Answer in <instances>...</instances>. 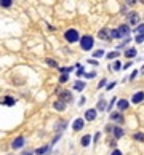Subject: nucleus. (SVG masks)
Returning a JSON list of instances; mask_svg holds the SVG:
<instances>
[{
    "label": "nucleus",
    "mask_w": 144,
    "mask_h": 155,
    "mask_svg": "<svg viewBox=\"0 0 144 155\" xmlns=\"http://www.w3.org/2000/svg\"><path fill=\"white\" fill-rule=\"evenodd\" d=\"M67 80H69V77H67L66 74H63V75H61V79H59V82L64 83V82H67Z\"/></svg>",
    "instance_id": "obj_28"
},
{
    "label": "nucleus",
    "mask_w": 144,
    "mask_h": 155,
    "mask_svg": "<svg viewBox=\"0 0 144 155\" xmlns=\"http://www.w3.org/2000/svg\"><path fill=\"white\" fill-rule=\"evenodd\" d=\"M112 155H122V152H120V150H114V152H112Z\"/></svg>",
    "instance_id": "obj_34"
},
{
    "label": "nucleus",
    "mask_w": 144,
    "mask_h": 155,
    "mask_svg": "<svg viewBox=\"0 0 144 155\" xmlns=\"http://www.w3.org/2000/svg\"><path fill=\"white\" fill-rule=\"evenodd\" d=\"M141 3H144V0H141Z\"/></svg>",
    "instance_id": "obj_36"
},
{
    "label": "nucleus",
    "mask_w": 144,
    "mask_h": 155,
    "mask_svg": "<svg viewBox=\"0 0 144 155\" xmlns=\"http://www.w3.org/2000/svg\"><path fill=\"white\" fill-rule=\"evenodd\" d=\"M138 21H139V15H138V13L133 11V13H130V15H128V22H130V24H136Z\"/></svg>",
    "instance_id": "obj_8"
},
{
    "label": "nucleus",
    "mask_w": 144,
    "mask_h": 155,
    "mask_svg": "<svg viewBox=\"0 0 144 155\" xmlns=\"http://www.w3.org/2000/svg\"><path fill=\"white\" fill-rule=\"evenodd\" d=\"M104 85H106V80H101V82H99V85H98V86H99V88H102V86H104Z\"/></svg>",
    "instance_id": "obj_33"
},
{
    "label": "nucleus",
    "mask_w": 144,
    "mask_h": 155,
    "mask_svg": "<svg viewBox=\"0 0 144 155\" xmlns=\"http://www.w3.org/2000/svg\"><path fill=\"white\" fill-rule=\"evenodd\" d=\"M47 64H48V66H51V67H58V62L54 61V59H47Z\"/></svg>",
    "instance_id": "obj_23"
},
{
    "label": "nucleus",
    "mask_w": 144,
    "mask_h": 155,
    "mask_svg": "<svg viewBox=\"0 0 144 155\" xmlns=\"http://www.w3.org/2000/svg\"><path fill=\"white\" fill-rule=\"evenodd\" d=\"M114 136L117 137V139L123 136V130H122V128H119V126H115V128H114Z\"/></svg>",
    "instance_id": "obj_15"
},
{
    "label": "nucleus",
    "mask_w": 144,
    "mask_h": 155,
    "mask_svg": "<svg viewBox=\"0 0 144 155\" xmlns=\"http://www.w3.org/2000/svg\"><path fill=\"white\" fill-rule=\"evenodd\" d=\"M136 42H138V43H144V34H138V35H136Z\"/></svg>",
    "instance_id": "obj_24"
},
{
    "label": "nucleus",
    "mask_w": 144,
    "mask_h": 155,
    "mask_svg": "<svg viewBox=\"0 0 144 155\" xmlns=\"http://www.w3.org/2000/svg\"><path fill=\"white\" fill-rule=\"evenodd\" d=\"M106 107H107V106H106V101H102V99H101V101L98 102V109H99V110H104Z\"/></svg>",
    "instance_id": "obj_21"
},
{
    "label": "nucleus",
    "mask_w": 144,
    "mask_h": 155,
    "mask_svg": "<svg viewBox=\"0 0 144 155\" xmlns=\"http://www.w3.org/2000/svg\"><path fill=\"white\" fill-rule=\"evenodd\" d=\"M133 137H135L136 141H144V133H136Z\"/></svg>",
    "instance_id": "obj_22"
},
{
    "label": "nucleus",
    "mask_w": 144,
    "mask_h": 155,
    "mask_svg": "<svg viewBox=\"0 0 144 155\" xmlns=\"http://www.w3.org/2000/svg\"><path fill=\"white\" fill-rule=\"evenodd\" d=\"M111 119H112V120H115V122H120V123L123 122V117H122V114H119V112L111 114Z\"/></svg>",
    "instance_id": "obj_12"
},
{
    "label": "nucleus",
    "mask_w": 144,
    "mask_h": 155,
    "mask_svg": "<svg viewBox=\"0 0 144 155\" xmlns=\"http://www.w3.org/2000/svg\"><path fill=\"white\" fill-rule=\"evenodd\" d=\"M59 70H61V72H63V74H69L71 72V70H72V67H59Z\"/></svg>",
    "instance_id": "obj_26"
},
{
    "label": "nucleus",
    "mask_w": 144,
    "mask_h": 155,
    "mask_svg": "<svg viewBox=\"0 0 144 155\" xmlns=\"http://www.w3.org/2000/svg\"><path fill=\"white\" fill-rule=\"evenodd\" d=\"M117 56H119V51H112V53H109V55H107V58L109 59H114V58H117Z\"/></svg>",
    "instance_id": "obj_25"
},
{
    "label": "nucleus",
    "mask_w": 144,
    "mask_h": 155,
    "mask_svg": "<svg viewBox=\"0 0 144 155\" xmlns=\"http://www.w3.org/2000/svg\"><path fill=\"white\" fill-rule=\"evenodd\" d=\"M53 107H54L56 110H59V112H61V110L66 109V102H64V101H61V99H59V101H54Z\"/></svg>",
    "instance_id": "obj_9"
},
{
    "label": "nucleus",
    "mask_w": 144,
    "mask_h": 155,
    "mask_svg": "<svg viewBox=\"0 0 144 155\" xmlns=\"http://www.w3.org/2000/svg\"><path fill=\"white\" fill-rule=\"evenodd\" d=\"M2 102L5 104V106H15V99H13V97H10V96L3 97V99H2Z\"/></svg>",
    "instance_id": "obj_13"
},
{
    "label": "nucleus",
    "mask_w": 144,
    "mask_h": 155,
    "mask_svg": "<svg viewBox=\"0 0 144 155\" xmlns=\"http://www.w3.org/2000/svg\"><path fill=\"white\" fill-rule=\"evenodd\" d=\"M99 37H101V39H109V32L107 31H104V29H101V31H99Z\"/></svg>",
    "instance_id": "obj_20"
},
{
    "label": "nucleus",
    "mask_w": 144,
    "mask_h": 155,
    "mask_svg": "<svg viewBox=\"0 0 144 155\" xmlns=\"http://www.w3.org/2000/svg\"><path fill=\"white\" fill-rule=\"evenodd\" d=\"M59 97H61V101H64V102H71L72 101V94L69 91H59Z\"/></svg>",
    "instance_id": "obj_5"
},
{
    "label": "nucleus",
    "mask_w": 144,
    "mask_h": 155,
    "mask_svg": "<svg viewBox=\"0 0 144 155\" xmlns=\"http://www.w3.org/2000/svg\"><path fill=\"white\" fill-rule=\"evenodd\" d=\"M117 34H119V37H126L130 34V29H128V26H120V27L117 29Z\"/></svg>",
    "instance_id": "obj_4"
},
{
    "label": "nucleus",
    "mask_w": 144,
    "mask_h": 155,
    "mask_svg": "<svg viewBox=\"0 0 144 155\" xmlns=\"http://www.w3.org/2000/svg\"><path fill=\"white\" fill-rule=\"evenodd\" d=\"M85 119L90 120V122H93V120L96 119V110L95 109H88L87 112H85Z\"/></svg>",
    "instance_id": "obj_7"
},
{
    "label": "nucleus",
    "mask_w": 144,
    "mask_h": 155,
    "mask_svg": "<svg viewBox=\"0 0 144 155\" xmlns=\"http://www.w3.org/2000/svg\"><path fill=\"white\" fill-rule=\"evenodd\" d=\"M13 0H0V5L5 6V8H8V6H11Z\"/></svg>",
    "instance_id": "obj_19"
},
{
    "label": "nucleus",
    "mask_w": 144,
    "mask_h": 155,
    "mask_svg": "<svg viewBox=\"0 0 144 155\" xmlns=\"http://www.w3.org/2000/svg\"><path fill=\"white\" fill-rule=\"evenodd\" d=\"M136 0H126V5H135Z\"/></svg>",
    "instance_id": "obj_32"
},
{
    "label": "nucleus",
    "mask_w": 144,
    "mask_h": 155,
    "mask_svg": "<svg viewBox=\"0 0 144 155\" xmlns=\"http://www.w3.org/2000/svg\"><path fill=\"white\" fill-rule=\"evenodd\" d=\"M125 56H126V58H135V56H136V48H130V50H126Z\"/></svg>",
    "instance_id": "obj_16"
},
{
    "label": "nucleus",
    "mask_w": 144,
    "mask_h": 155,
    "mask_svg": "<svg viewBox=\"0 0 144 155\" xmlns=\"http://www.w3.org/2000/svg\"><path fill=\"white\" fill-rule=\"evenodd\" d=\"M93 43H95V42H93V37H90V35H83V37L80 39V46H82L83 50H87V51L93 48Z\"/></svg>",
    "instance_id": "obj_1"
},
{
    "label": "nucleus",
    "mask_w": 144,
    "mask_h": 155,
    "mask_svg": "<svg viewBox=\"0 0 144 155\" xmlns=\"http://www.w3.org/2000/svg\"><path fill=\"white\" fill-rule=\"evenodd\" d=\"M90 141H91V136H88V134H87V136H83V137H82V146L87 147L88 144H90Z\"/></svg>",
    "instance_id": "obj_17"
},
{
    "label": "nucleus",
    "mask_w": 144,
    "mask_h": 155,
    "mask_svg": "<svg viewBox=\"0 0 144 155\" xmlns=\"http://www.w3.org/2000/svg\"><path fill=\"white\" fill-rule=\"evenodd\" d=\"M23 155H32V152H26V154H23Z\"/></svg>",
    "instance_id": "obj_35"
},
{
    "label": "nucleus",
    "mask_w": 144,
    "mask_h": 155,
    "mask_svg": "<svg viewBox=\"0 0 144 155\" xmlns=\"http://www.w3.org/2000/svg\"><path fill=\"white\" fill-rule=\"evenodd\" d=\"M23 146H24V137H23V136L16 137V139L13 141V144H11V147H13V149H21Z\"/></svg>",
    "instance_id": "obj_3"
},
{
    "label": "nucleus",
    "mask_w": 144,
    "mask_h": 155,
    "mask_svg": "<svg viewBox=\"0 0 144 155\" xmlns=\"http://www.w3.org/2000/svg\"><path fill=\"white\" fill-rule=\"evenodd\" d=\"M72 128H74V131H80L82 128H83V120H82V119H77V120L74 122V126H72Z\"/></svg>",
    "instance_id": "obj_10"
},
{
    "label": "nucleus",
    "mask_w": 144,
    "mask_h": 155,
    "mask_svg": "<svg viewBox=\"0 0 144 155\" xmlns=\"http://www.w3.org/2000/svg\"><path fill=\"white\" fill-rule=\"evenodd\" d=\"M143 72H144V70H143Z\"/></svg>",
    "instance_id": "obj_37"
},
{
    "label": "nucleus",
    "mask_w": 144,
    "mask_h": 155,
    "mask_svg": "<svg viewBox=\"0 0 144 155\" xmlns=\"http://www.w3.org/2000/svg\"><path fill=\"white\" fill-rule=\"evenodd\" d=\"M136 31H138V34H144V24H141L138 29H136Z\"/></svg>",
    "instance_id": "obj_31"
},
{
    "label": "nucleus",
    "mask_w": 144,
    "mask_h": 155,
    "mask_svg": "<svg viewBox=\"0 0 144 155\" xmlns=\"http://www.w3.org/2000/svg\"><path fill=\"white\" fill-rule=\"evenodd\" d=\"M64 37H66L67 42L74 43V42H77V40H78V32L75 31V29H69V31L64 34Z\"/></svg>",
    "instance_id": "obj_2"
},
{
    "label": "nucleus",
    "mask_w": 144,
    "mask_h": 155,
    "mask_svg": "<svg viewBox=\"0 0 144 155\" xmlns=\"http://www.w3.org/2000/svg\"><path fill=\"white\" fill-rule=\"evenodd\" d=\"M119 69H122V64H120V61H117L114 64V70H119Z\"/></svg>",
    "instance_id": "obj_30"
},
{
    "label": "nucleus",
    "mask_w": 144,
    "mask_h": 155,
    "mask_svg": "<svg viewBox=\"0 0 144 155\" xmlns=\"http://www.w3.org/2000/svg\"><path fill=\"white\" fill-rule=\"evenodd\" d=\"M117 107H119V110L128 109V101H126V99H120L119 102H117Z\"/></svg>",
    "instance_id": "obj_11"
},
{
    "label": "nucleus",
    "mask_w": 144,
    "mask_h": 155,
    "mask_svg": "<svg viewBox=\"0 0 144 155\" xmlns=\"http://www.w3.org/2000/svg\"><path fill=\"white\" fill-rule=\"evenodd\" d=\"M48 150H50V146H43V147H40V149H37L35 154L37 155H43V154H47Z\"/></svg>",
    "instance_id": "obj_14"
},
{
    "label": "nucleus",
    "mask_w": 144,
    "mask_h": 155,
    "mask_svg": "<svg viewBox=\"0 0 144 155\" xmlns=\"http://www.w3.org/2000/svg\"><path fill=\"white\" fill-rule=\"evenodd\" d=\"M96 75V72L93 70V72H88V74H85V77H87V79H93V77Z\"/></svg>",
    "instance_id": "obj_29"
},
{
    "label": "nucleus",
    "mask_w": 144,
    "mask_h": 155,
    "mask_svg": "<svg viewBox=\"0 0 144 155\" xmlns=\"http://www.w3.org/2000/svg\"><path fill=\"white\" fill-rule=\"evenodd\" d=\"M74 88H75V90H78V91H82V90L85 88V82H77V83L74 85Z\"/></svg>",
    "instance_id": "obj_18"
},
{
    "label": "nucleus",
    "mask_w": 144,
    "mask_h": 155,
    "mask_svg": "<svg viewBox=\"0 0 144 155\" xmlns=\"http://www.w3.org/2000/svg\"><path fill=\"white\" fill-rule=\"evenodd\" d=\"M102 55H104V53H102V50H98V51H95V53H93L95 58H101Z\"/></svg>",
    "instance_id": "obj_27"
},
{
    "label": "nucleus",
    "mask_w": 144,
    "mask_h": 155,
    "mask_svg": "<svg viewBox=\"0 0 144 155\" xmlns=\"http://www.w3.org/2000/svg\"><path fill=\"white\" fill-rule=\"evenodd\" d=\"M131 101H133V104H139V102H143L144 101V93L143 91H138L135 94V96L131 97Z\"/></svg>",
    "instance_id": "obj_6"
}]
</instances>
